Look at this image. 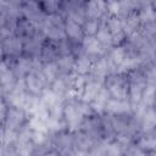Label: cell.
I'll return each mask as SVG.
<instances>
[{"instance_id": "cell-30", "label": "cell", "mask_w": 156, "mask_h": 156, "mask_svg": "<svg viewBox=\"0 0 156 156\" xmlns=\"http://www.w3.org/2000/svg\"><path fill=\"white\" fill-rule=\"evenodd\" d=\"M76 63V56L74 55H62L58 56L56 60V65L58 67L60 74H73Z\"/></svg>"}, {"instance_id": "cell-34", "label": "cell", "mask_w": 156, "mask_h": 156, "mask_svg": "<svg viewBox=\"0 0 156 156\" xmlns=\"http://www.w3.org/2000/svg\"><path fill=\"white\" fill-rule=\"evenodd\" d=\"M108 141L110 140H106V139H100L95 141V144L85 152L84 156H106Z\"/></svg>"}, {"instance_id": "cell-2", "label": "cell", "mask_w": 156, "mask_h": 156, "mask_svg": "<svg viewBox=\"0 0 156 156\" xmlns=\"http://www.w3.org/2000/svg\"><path fill=\"white\" fill-rule=\"evenodd\" d=\"M93 113L94 111L90 104L82 100L77 95L71 96L65 101L63 105L62 117H63L65 127L72 132L79 130L84 119Z\"/></svg>"}, {"instance_id": "cell-19", "label": "cell", "mask_w": 156, "mask_h": 156, "mask_svg": "<svg viewBox=\"0 0 156 156\" xmlns=\"http://www.w3.org/2000/svg\"><path fill=\"white\" fill-rule=\"evenodd\" d=\"M85 15L87 18L105 21L107 15V4L104 0H89L85 1Z\"/></svg>"}, {"instance_id": "cell-39", "label": "cell", "mask_w": 156, "mask_h": 156, "mask_svg": "<svg viewBox=\"0 0 156 156\" xmlns=\"http://www.w3.org/2000/svg\"><path fill=\"white\" fill-rule=\"evenodd\" d=\"M152 2V7L155 10V22H156V1H151Z\"/></svg>"}, {"instance_id": "cell-5", "label": "cell", "mask_w": 156, "mask_h": 156, "mask_svg": "<svg viewBox=\"0 0 156 156\" xmlns=\"http://www.w3.org/2000/svg\"><path fill=\"white\" fill-rule=\"evenodd\" d=\"M104 88L106 89L111 99L129 100L128 99V80L124 73L116 72V73L110 74L104 83Z\"/></svg>"}, {"instance_id": "cell-26", "label": "cell", "mask_w": 156, "mask_h": 156, "mask_svg": "<svg viewBox=\"0 0 156 156\" xmlns=\"http://www.w3.org/2000/svg\"><path fill=\"white\" fill-rule=\"evenodd\" d=\"M93 62H94L93 58H90L85 54H80L79 56L76 57L73 74H76L78 77H87V76H89V73L91 71V67H93Z\"/></svg>"}, {"instance_id": "cell-32", "label": "cell", "mask_w": 156, "mask_h": 156, "mask_svg": "<svg viewBox=\"0 0 156 156\" xmlns=\"http://www.w3.org/2000/svg\"><path fill=\"white\" fill-rule=\"evenodd\" d=\"M96 39L100 41V44L106 49V50H110L111 48L115 46V41H113V38H112V34L110 33L108 28L106 27L105 22H102L98 34H96Z\"/></svg>"}, {"instance_id": "cell-4", "label": "cell", "mask_w": 156, "mask_h": 156, "mask_svg": "<svg viewBox=\"0 0 156 156\" xmlns=\"http://www.w3.org/2000/svg\"><path fill=\"white\" fill-rule=\"evenodd\" d=\"M65 23H66V17L63 13L48 15L44 26L40 28V32L44 34L46 40L58 43L66 39Z\"/></svg>"}, {"instance_id": "cell-20", "label": "cell", "mask_w": 156, "mask_h": 156, "mask_svg": "<svg viewBox=\"0 0 156 156\" xmlns=\"http://www.w3.org/2000/svg\"><path fill=\"white\" fill-rule=\"evenodd\" d=\"M45 41H46V38L39 30L35 35H33L32 38H29V39H27L24 41L23 55H26V56H28L30 58H39L40 51H41L43 45H44Z\"/></svg>"}, {"instance_id": "cell-13", "label": "cell", "mask_w": 156, "mask_h": 156, "mask_svg": "<svg viewBox=\"0 0 156 156\" xmlns=\"http://www.w3.org/2000/svg\"><path fill=\"white\" fill-rule=\"evenodd\" d=\"M102 89H104V83L87 76L83 79V83L80 85L77 96H79L82 100L87 101L88 104H91L95 100V98L102 91Z\"/></svg>"}, {"instance_id": "cell-9", "label": "cell", "mask_w": 156, "mask_h": 156, "mask_svg": "<svg viewBox=\"0 0 156 156\" xmlns=\"http://www.w3.org/2000/svg\"><path fill=\"white\" fill-rule=\"evenodd\" d=\"M134 117L138 123L139 134L156 129V108L138 106L135 107Z\"/></svg>"}, {"instance_id": "cell-41", "label": "cell", "mask_w": 156, "mask_h": 156, "mask_svg": "<svg viewBox=\"0 0 156 156\" xmlns=\"http://www.w3.org/2000/svg\"><path fill=\"white\" fill-rule=\"evenodd\" d=\"M150 156H156V152H152V154H150Z\"/></svg>"}, {"instance_id": "cell-27", "label": "cell", "mask_w": 156, "mask_h": 156, "mask_svg": "<svg viewBox=\"0 0 156 156\" xmlns=\"http://www.w3.org/2000/svg\"><path fill=\"white\" fill-rule=\"evenodd\" d=\"M98 140H94L93 138H90L87 133H84L83 130H76L74 132V150L79 151V152H87Z\"/></svg>"}, {"instance_id": "cell-35", "label": "cell", "mask_w": 156, "mask_h": 156, "mask_svg": "<svg viewBox=\"0 0 156 156\" xmlns=\"http://www.w3.org/2000/svg\"><path fill=\"white\" fill-rule=\"evenodd\" d=\"M104 21H96V20H90V18H87L84 21V23L82 24L83 26V32H84V35L85 37H96L101 24H102Z\"/></svg>"}, {"instance_id": "cell-15", "label": "cell", "mask_w": 156, "mask_h": 156, "mask_svg": "<svg viewBox=\"0 0 156 156\" xmlns=\"http://www.w3.org/2000/svg\"><path fill=\"white\" fill-rule=\"evenodd\" d=\"M34 60L35 58H30L26 55H22L12 60L1 58V61H6L10 65V67L12 68V71L15 72L18 79H24V77L34 69Z\"/></svg>"}, {"instance_id": "cell-22", "label": "cell", "mask_w": 156, "mask_h": 156, "mask_svg": "<svg viewBox=\"0 0 156 156\" xmlns=\"http://www.w3.org/2000/svg\"><path fill=\"white\" fill-rule=\"evenodd\" d=\"M38 32H39V29L37 28V26H34L30 21L26 20L24 17H21L18 20V22L16 23V27H15V32L13 33L18 38H21L23 40V43H24L27 39L32 38Z\"/></svg>"}, {"instance_id": "cell-31", "label": "cell", "mask_w": 156, "mask_h": 156, "mask_svg": "<svg viewBox=\"0 0 156 156\" xmlns=\"http://www.w3.org/2000/svg\"><path fill=\"white\" fill-rule=\"evenodd\" d=\"M129 144L124 143L123 140L115 138V139L110 140L107 144L106 156H124V151H126V147Z\"/></svg>"}, {"instance_id": "cell-23", "label": "cell", "mask_w": 156, "mask_h": 156, "mask_svg": "<svg viewBox=\"0 0 156 156\" xmlns=\"http://www.w3.org/2000/svg\"><path fill=\"white\" fill-rule=\"evenodd\" d=\"M122 22H123V28H124V33H126L127 38L138 33L143 28V23H141V20L139 17L138 10L127 15V16H124V17H122Z\"/></svg>"}, {"instance_id": "cell-33", "label": "cell", "mask_w": 156, "mask_h": 156, "mask_svg": "<svg viewBox=\"0 0 156 156\" xmlns=\"http://www.w3.org/2000/svg\"><path fill=\"white\" fill-rule=\"evenodd\" d=\"M110 100V95L107 94L106 89L104 88L102 91L95 98V100L90 104L91 107H93V111L94 113H98V115H104L105 113V110H106V105Z\"/></svg>"}, {"instance_id": "cell-16", "label": "cell", "mask_w": 156, "mask_h": 156, "mask_svg": "<svg viewBox=\"0 0 156 156\" xmlns=\"http://www.w3.org/2000/svg\"><path fill=\"white\" fill-rule=\"evenodd\" d=\"M112 73H116V72L113 71L107 56L104 55V56L94 60L91 71L89 73V77H91V78H94V79H96L101 83H105L106 78Z\"/></svg>"}, {"instance_id": "cell-10", "label": "cell", "mask_w": 156, "mask_h": 156, "mask_svg": "<svg viewBox=\"0 0 156 156\" xmlns=\"http://www.w3.org/2000/svg\"><path fill=\"white\" fill-rule=\"evenodd\" d=\"M24 87L26 90L38 98H41L49 89V85L46 83V80L44 79V77L41 76L40 71L38 69H33L29 74H27L24 77Z\"/></svg>"}, {"instance_id": "cell-40", "label": "cell", "mask_w": 156, "mask_h": 156, "mask_svg": "<svg viewBox=\"0 0 156 156\" xmlns=\"http://www.w3.org/2000/svg\"><path fill=\"white\" fill-rule=\"evenodd\" d=\"M154 108H156V95H155V100H154V106H152Z\"/></svg>"}, {"instance_id": "cell-25", "label": "cell", "mask_w": 156, "mask_h": 156, "mask_svg": "<svg viewBox=\"0 0 156 156\" xmlns=\"http://www.w3.org/2000/svg\"><path fill=\"white\" fill-rule=\"evenodd\" d=\"M58 56H60V52H58L57 43L46 40V41L44 43V45H43L41 51H40L39 60H40L43 63L56 62V60L58 58Z\"/></svg>"}, {"instance_id": "cell-24", "label": "cell", "mask_w": 156, "mask_h": 156, "mask_svg": "<svg viewBox=\"0 0 156 156\" xmlns=\"http://www.w3.org/2000/svg\"><path fill=\"white\" fill-rule=\"evenodd\" d=\"M65 34L66 38L73 43H82L85 38L83 32V26L68 18H66V23H65Z\"/></svg>"}, {"instance_id": "cell-3", "label": "cell", "mask_w": 156, "mask_h": 156, "mask_svg": "<svg viewBox=\"0 0 156 156\" xmlns=\"http://www.w3.org/2000/svg\"><path fill=\"white\" fill-rule=\"evenodd\" d=\"M128 80V99L134 108L140 104L141 96L147 87V77L145 68L136 67L124 73Z\"/></svg>"}, {"instance_id": "cell-37", "label": "cell", "mask_w": 156, "mask_h": 156, "mask_svg": "<svg viewBox=\"0 0 156 156\" xmlns=\"http://www.w3.org/2000/svg\"><path fill=\"white\" fill-rule=\"evenodd\" d=\"M124 156H150V154L146 150H144L140 145H138L136 141H135V143L129 144L126 147Z\"/></svg>"}, {"instance_id": "cell-14", "label": "cell", "mask_w": 156, "mask_h": 156, "mask_svg": "<svg viewBox=\"0 0 156 156\" xmlns=\"http://www.w3.org/2000/svg\"><path fill=\"white\" fill-rule=\"evenodd\" d=\"M80 130L87 133L94 140L105 139V132H104V124H102L101 115L93 113V115L88 116L84 119V122L80 127Z\"/></svg>"}, {"instance_id": "cell-7", "label": "cell", "mask_w": 156, "mask_h": 156, "mask_svg": "<svg viewBox=\"0 0 156 156\" xmlns=\"http://www.w3.org/2000/svg\"><path fill=\"white\" fill-rule=\"evenodd\" d=\"M21 13L22 17L26 20L30 21L37 28L40 30V28L44 26L48 15L44 12L40 1H33V0H27V1H21Z\"/></svg>"}, {"instance_id": "cell-12", "label": "cell", "mask_w": 156, "mask_h": 156, "mask_svg": "<svg viewBox=\"0 0 156 156\" xmlns=\"http://www.w3.org/2000/svg\"><path fill=\"white\" fill-rule=\"evenodd\" d=\"M18 78L6 61L0 62V96L10 94L18 83Z\"/></svg>"}, {"instance_id": "cell-18", "label": "cell", "mask_w": 156, "mask_h": 156, "mask_svg": "<svg viewBox=\"0 0 156 156\" xmlns=\"http://www.w3.org/2000/svg\"><path fill=\"white\" fill-rule=\"evenodd\" d=\"M134 111L135 108L129 100H118L110 98L106 105L105 113L111 116H124V115H133Z\"/></svg>"}, {"instance_id": "cell-28", "label": "cell", "mask_w": 156, "mask_h": 156, "mask_svg": "<svg viewBox=\"0 0 156 156\" xmlns=\"http://www.w3.org/2000/svg\"><path fill=\"white\" fill-rule=\"evenodd\" d=\"M136 144L140 145L149 154L156 152V129L139 134L136 139Z\"/></svg>"}, {"instance_id": "cell-11", "label": "cell", "mask_w": 156, "mask_h": 156, "mask_svg": "<svg viewBox=\"0 0 156 156\" xmlns=\"http://www.w3.org/2000/svg\"><path fill=\"white\" fill-rule=\"evenodd\" d=\"M62 13L66 18L76 21L80 24L87 20L85 1L83 0H65L62 1Z\"/></svg>"}, {"instance_id": "cell-6", "label": "cell", "mask_w": 156, "mask_h": 156, "mask_svg": "<svg viewBox=\"0 0 156 156\" xmlns=\"http://www.w3.org/2000/svg\"><path fill=\"white\" fill-rule=\"evenodd\" d=\"M51 145L60 156H69L74 151V132L65 128L51 134Z\"/></svg>"}, {"instance_id": "cell-1", "label": "cell", "mask_w": 156, "mask_h": 156, "mask_svg": "<svg viewBox=\"0 0 156 156\" xmlns=\"http://www.w3.org/2000/svg\"><path fill=\"white\" fill-rule=\"evenodd\" d=\"M0 100L1 145H9L12 144L16 134L29 124L30 115L21 106L9 105L5 100Z\"/></svg>"}, {"instance_id": "cell-21", "label": "cell", "mask_w": 156, "mask_h": 156, "mask_svg": "<svg viewBox=\"0 0 156 156\" xmlns=\"http://www.w3.org/2000/svg\"><path fill=\"white\" fill-rule=\"evenodd\" d=\"M82 50H83V54H85L93 60H96L106 55L107 52V50L100 44L96 37H85L84 40L82 41Z\"/></svg>"}, {"instance_id": "cell-38", "label": "cell", "mask_w": 156, "mask_h": 156, "mask_svg": "<svg viewBox=\"0 0 156 156\" xmlns=\"http://www.w3.org/2000/svg\"><path fill=\"white\" fill-rule=\"evenodd\" d=\"M33 156H60V154H58L56 150H54V149H49V150H46V151H44V152L35 154V155H33Z\"/></svg>"}, {"instance_id": "cell-36", "label": "cell", "mask_w": 156, "mask_h": 156, "mask_svg": "<svg viewBox=\"0 0 156 156\" xmlns=\"http://www.w3.org/2000/svg\"><path fill=\"white\" fill-rule=\"evenodd\" d=\"M40 5L46 15H54V13H62V1L58 0H46L40 1Z\"/></svg>"}, {"instance_id": "cell-29", "label": "cell", "mask_w": 156, "mask_h": 156, "mask_svg": "<svg viewBox=\"0 0 156 156\" xmlns=\"http://www.w3.org/2000/svg\"><path fill=\"white\" fill-rule=\"evenodd\" d=\"M39 71H40L41 76L44 77V79L46 80L49 88H50V85H51V84L58 78V76H60V71H58V67H57L56 62L43 63Z\"/></svg>"}, {"instance_id": "cell-17", "label": "cell", "mask_w": 156, "mask_h": 156, "mask_svg": "<svg viewBox=\"0 0 156 156\" xmlns=\"http://www.w3.org/2000/svg\"><path fill=\"white\" fill-rule=\"evenodd\" d=\"M105 24L108 28L110 33L112 34L113 41H115V46L117 45H122L126 41V33H124V28H123V22L121 17L117 16H107L105 18Z\"/></svg>"}, {"instance_id": "cell-8", "label": "cell", "mask_w": 156, "mask_h": 156, "mask_svg": "<svg viewBox=\"0 0 156 156\" xmlns=\"http://www.w3.org/2000/svg\"><path fill=\"white\" fill-rule=\"evenodd\" d=\"M24 43L21 38H18L15 33L0 39V51L1 58L12 60L23 55Z\"/></svg>"}]
</instances>
